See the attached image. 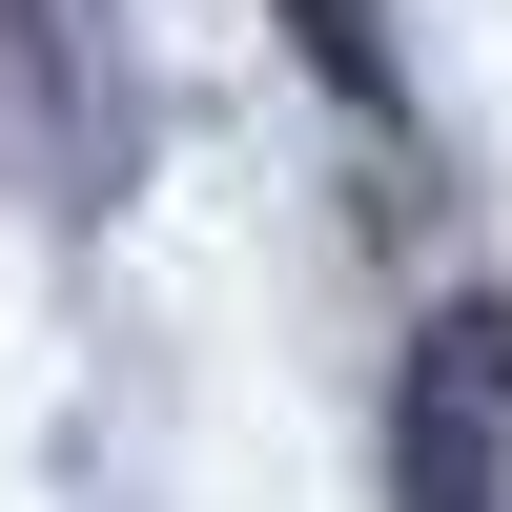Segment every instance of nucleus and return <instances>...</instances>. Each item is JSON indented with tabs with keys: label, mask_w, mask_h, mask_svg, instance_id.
I'll return each instance as SVG.
<instances>
[{
	"label": "nucleus",
	"mask_w": 512,
	"mask_h": 512,
	"mask_svg": "<svg viewBox=\"0 0 512 512\" xmlns=\"http://www.w3.org/2000/svg\"><path fill=\"white\" fill-rule=\"evenodd\" d=\"M410 512H512V287H451L410 349Z\"/></svg>",
	"instance_id": "nucleus-1"
},
{
	"label": "nucleus",
	"mask_w": 512,
	"mask_h": 512,
	"mask_svg": "<svg viewBox=\"0 0 512 512\" xmlns=\"http://www.w3.org/2000/svg\"><path fill=\"white\" fill-rule=\"evenodd\" d=\"M287 21H308V62L349 82V103H390V21H369V0H287Z\"/></svg>",
	"instance_id": "nucleus-2"
}]
</instances>
